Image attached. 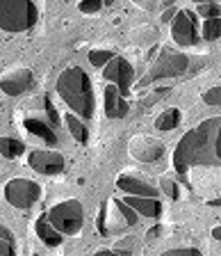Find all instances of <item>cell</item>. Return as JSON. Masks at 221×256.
Masks as SVG:
<instances>
[{"instance_id": "cell-33", "label": "cell", "mask_w": 221, "mask_h": 256, "mask_svg": "<svg viewBox=\"0 0 221 256\" xmlns=\"http://www.w3.org/2000/svg\"><path fill=\"white\" fill-rule=\"evenodd\" d=\"M212 236H215L217 240H221V226H215V229H212Z\"/></svg>"}, {"instance_id": "cell-29", "label": "cell", "mask_w": 221, "mask_h": 256, "mask_svg": "<svg viewBox=\"0 0 221 256\" xmlns=\"http://www.w3.org/2000/svg\"><path fill=\"white\" fill-rule=\"evenodd\" d=\"M167 254H201L199 247H176V250H169Z\"/></svg>"}, {"instance_id": "cell-30", "label": "cell", "mask_w": 221, "mask_h": 256, "mask_svg": "<svg viewBox=\"0 0 221 256\" xmlns=\"http://www.w3.org/2000/svg\"><path fill=\"white\" fill-rule=\"evenodd\" d=\"M0 238L7 240V242H14V236H11V231L7 229V226H2V224H0Z\"/></svg>"}, {"instance_id": "cell-22", "label": "cell", "mask_w": 221, "mask_h": 256, "mask_svg": "<svg viewBox=\"0 0 221 256\" xmlns=\"http://www.w3.org/2000/svg\"><path fill=\"white\" fill-rule=\"evenodd\" d=\"M160 190H162L167 197H171V199H178L180 197L178 183H176L171 176H162V178H160Z\"/></svg>"}, {"instance_id": "cell-26", "label": "cell", "mask_w": 221, "mask_h": 256, "mask_svg": "<svg viewBox=\"0 0 221 256\" xmlns=\"http://www.w3.org/2000/svg\"><path fill=\"white\" fill-rule=\"evenodd\" d=\"M100 5H103V0H82L80 2V12H84V14H94V12L100 10Z\"/></svg>"}, {"instance_id": "cell-17", "label": "cell", "mask_w": 221, "mask_h": 256, "mask_svg": "<svg viewBox=\"0 0 221 256\" xmlns=\"http://www.w3.org/2000/svg\"><path fill=\"white\" fill-rule=\"evenodd\" d=\"M23 126L30 130L32 135H37V138H41L43 142H48V144H55L57 142V135H55V130H53V124H46V122H41V119H25L23 122Z\"/></svg>"}, {"instance_id": "cell-6", "label": "cell", "mask_w": 221, "mask_h": 256, "mask_svg": "<svg viewBox=\"0 0 221 256\" xmlns=\"http://www.w3.org/2000/svg\"><path fill=\"white\" fill-rule=\"evenodd\" d=\"M46 218L59 234L75 236V234H80V229H82V224H84V210L78 199H66V202L55 204L48 210Z\"/></svg>"}, {"instance_id": "cell-8", "label": "cell", "mask_w": 221, "mask_h": 256, "mask_svg": "<svg viewBox=\"0 0 221 256\" xmlns=\"http://www.w3.org/2000/svg\"><path fill=\"white\" fill-rule=\"evenodd\" d=\"M171 37L176 39V44L180 46H194L199 42V21L196 14L190 10L176 12L174 21H171Z\"/></svg>"}, {"instance_id": "cell-10", "label": "cell", "mask_w": 221, "mask_h": 256, "mask_svg": "<svg viewBox=\"0 0 221 256\" xmlns=\"http://www.w3.org/2000/svg\"><path fill=\"white\" fill-rule=\"evenodd\" d=\"M128 151L139 162H155L164 156V144L151 135H135L128 144Z\"/></svg>"}, {"instance_id": "cell-18", "label": "cell", "mask_w": 221, "mask_h": 256, "mask_svg": "<svg viewBox=\"0 0 221 256\" xmlns=\"http://www.w3.org/2000/svg\"><path fill=\"white\" fill-rule=\"evenodd\" d=\"M180 117H183V114H180L178 108H169V110H164L162 114L155 119V128H158V130H174L180 124Z\"/></svg>"}, {"instance_id": "cell-20", "label": "cell", "mask_w": 221, "mask_h": 256, "mask_svg": "<svg viewBox=\"0 0 221 256\" xmlns=\"http://www.w3.org/2000/svg\"><path fill=\"white\" fill-rule=\"evenodd\" d=\"M23 151H25V144H23L21 140L0 138V156H5V158H18Z\"/></svg>"}, {"instance_id": "cell-27", "label": "cell", "mask_w": 221, "mask_h": 256, "mask_svg": "<svg viewBox=\"0 0 221 256\" xmlns=\"http://www.w3.org/2000/svg\"><path fill=\"white\" fill-rule=\"evenodd\" d=\"M43 106H46V110H48V117H50V124H53V126H57L59 117H57V110L53 108V103L48 101V98H43Z\"/></svg>"}, {"instance_id": "cell-13", "label": "cell", "mask_w": 221, "mask_h": 256, "mask_svg": "<svg viewBox=\"0 0 221 256\" xmlns=\"http://www.w3.org/2000/svg\"><path fill=\"white\" fill-rule=\"evenodd\" d=\"M116 188L123 190L126 194H142V197H158V188L148 183V178H144L142 174H135V172H123L116 178Z\"/></svg>"}, {"instance_id": "cell-34", "label": "cell", "mask_w": 221, "mask_h": 256, "mask_svg": "<svg viewBox=\"0 0 221 256\" xmlns=\"http://www.w3.org/2000/svg\"><path fill=\"white\" fill-rule=\"evenodd\" d=\"M174 5V0H164V7H171Z\"/></svg>"}, {"instance_id": "cell-11", "label": "cell", "mask_w": 221, "mask_h": 256, "mask_svg": "<svg viewBox=\"0 0 221 256\" xmlns=\"http://www.w3.org/2000/svg\"><path fill=\"white\" fill-rule=\"evenodd\" d=\"M27 165L32 167L39 174L53 176V174H62L66 162H64V156L57 151H46V149H37L27 156Z\"/></svg>"}, {"instance_id": "cell-3", "label": "cell", "mask_w": 221, "mask_h": 256, "mask_svg": "<svg viewBox=\"0 0 221 256\" xmlns=\"http://www.w3.org/2000/svg\"><path fill=\"white\" fill-rule=\"evenodd\" d=\"M135 224H137V213L123 199L112 197L98 213V231L103 236H121L128 231V226Z\"/></svg>"}, {"instance_id": "cell-7", "label": "cell", "mask_w": 221, "mask_h": 256, "mask_svg": "<svg viewBox=\"0 0 221 256\" xmlns=\"http://www.w3.org/2000/svg\"><path fill=\"white\" fill-rule=\"evenodd\" d=\"M2 194H5L9 206L25 210V208L34 206V202H39L41 188H39V183L32 181V178H11L5 186Z\"/></svg>"}, {"instance_id": "cell-4", "label": "cell", "mask_w": 221, "mask_h": 256, "mask_svg": "<svg viewBox=\"0 0 221 256\" xmlns=\"http://www.w3.org/2000/svg\"><path fill=\"white\" fill-rule=\"evenodd\" d=\"M39 18V10L32 0H0V30L25 32Z\"/></svg>"}, {"instance_id": "cell-12", "label": "cell", "mask_w": 221, "mask_h": 256, "mask_svg": "<svg viewBox=\"0 0 221 256\" xmlns=\"http://www.w3.org/2000/svg\"><path fill=\"white\" fill-rule=\"evenodd\" d=\"M32 82H34L32 71L21 66V69L7 71V74L0 78V90L5 92L7 96H21V94H25V92L30 90Z\"/></svg>"}, {"instance_id": "cell-35", "label": "cell", "mask_w": 221, "mask_h": 256, "mask_svg": "<svg viewBox=\"0 0 221 256\" xmlns=\"http://www.w3.org/2000/svg\"><path fill=\"white\" fill-rule=\"evenodd\" d=\"M192 2H196V5H199V2H210V0H192Z\"/></svg>"}, {"instance_id": "cell-1", "label": "cell", "mask_w": 221, "mask_h": 256, "mask_svg": "<svg viewBox=\"0 0 221 256\" xmlns=\"http://www.w3.org/2000/svg\"><path fill=\"white\" fill-rule=\"evenodd\" d=\"M171 165L192 199L221 208V117L187 130L176 144Z\"/></svg>"}, {"instance_id": "cell-5", "label": "cell", "mask_w": 221, "mask_h": 256, "mask_svg": "<svg viewBox=\"0 0 221 256\" xmlns=\"http://www.w3.org/2000/svg\"><path fill=\"white\" fill-rule=\"evenodd\" d=\"M187 64H190V60H187V55L180 53V50H176V48H171V46L160 48V55L155 58V62L151 64L148 74L137 82V87L142 90V87H148V85H153V82H158V80L176 78V76L185 74Z\"/></svg>"}, {"instance_id": "cell-23", "label": "cell", "mask_w": 221, "mask_h": 256, "mask_svg": "<svg viewBox=\"0 0 221 256\" xmlns=\"http://www.w3.org/2000/svg\"><path fill=\"white\" fill-rule=\"evenodd\" d=\"M196 14L203 16V18H212V16H221V7L217 5V2H199V10H196Z\"/></svg>"}, {"instance_id": "cell-25", "label": "cell", "mask_w": 221, "mask_h": 256, "mask_svg": "<svg viewBox=\"0 0 221 256\" xmlns=\"http://www.w3.org/2000/svg\"><path fill=\"white\" fill-rule=\"evenodd\" d=\"M203 103H208V106H221V87H210L208 92H203Z\"/></svg>"}, {"instance_id": "cell-31", "label": "cell", "mask_w": 221, "mask_h": 256, "mask_svg": "<svg viewBox=\"0 0 221 256\" xmlns=\"http://www.w3.org/2000/svg\"><path fill=\"white\" fill-rule=\"evenodd\" d=\"M174 16H176L174 10H167V12L162 14V21H164V23H171V21H174Z\"/></svg>"}, {"instance_id": "cell-21", "label": "cell", "mask_w": 221, "mask_h": 256, "mask_svg": "<svg viewBox=\"0 0 221 256\" xmlns=\"http://www.w3.org/2000/svg\"><path fill=\"white\" fill-rule=\"evenodd\" d=\"M201 34L206 42H215V39L221 37V16H212V18H206L203 26H201Z\"/></svg>"}, {"instance_id": "cell-16", "label": "cell", "mask_w": 221, "mask_h": 256, "mask_svg": "<svg viewBox=\"0 0 221 256\" xmlns=\"http://www.w3.org/2000/svg\"><path fill=\"white\" fill-rule=\"evenodd\" d=\"M34 229H37V236L41 238L43 245H48V247H59L62 245L64 234H59L53 224L48 222V218H39L37 224H34Z\"/></svg>"}, {"instance_id": "cell-32", "label": "cell", "mask_w": 221, "mask_h": 256, "mask_svg": "<svg viewBox=\"0 0 221 256\" xmlns=\"http://www.w3.org/2000/svg\"><path fill=\"white\" fill-rule=\"evenodd\" d=\"M160 231H162V226H155V229H151V231H148V236H146V238H155V236H158L160 234Z\"/></svg>"}, {"instance_id": "cell-28", "label": "cell", "mask_w": 221, "mask_h": 256, "mask_svg": "<svg viewBox=\"0 0 221 256\" xmlns=\"http://www.w3.org/2000/svg\"><path fill=\"white\" fill-rule=\"evenodd\" d=\"M14 252H16L14 242H7V240L0 238V256H9V254H14Z\"/></svg>"}, {"instance_id": "cell-15", "label": "cell", "mask_w": 221, "mask_h": 256, "mask_svg": "<svg viewBox=\"0 0 221 256\" xmlns=\"http://www.w3.org/2000/svg\"><path fill=\"white\" fill-rule=\"evenodd\" d=\"M123 202L128 206L135 208L137 215H144V218H160L162 215V202L158 197H142V194H128Z\"/></svg>"}, {"instance_id": "cell-36", "label": "cell", "mask_w": 221, "mask_h": 256, "mask_svg": "<svg viewBox=\"0 0 221 256\" xmlns=\"http://www.w3.org/2000/svg\"><path fill=\"white\" fill-rule=\"evenodd\" d=\"M112 2H114V0H103V5H112Z\"/></svg>"}, {"instance_id": "cell-24", "label": "cell", "mask_w": 221, "mask_h": 256, "mask_svg": "<svg viewBox=\"0 0 221 256\" xmlns=\"http://www.w3.org/2000/svg\"><path fill=\"white\" fill-rule=\"evenodd\" d=\"M112 55L114 53H110V50H100V48H96V50H91L89 53V62L94 64V66H100V69H103V66L110 62Z\"/></svg>"}, {"instance_id": "cell-14", "label": "cell", "mask_w": 221, "mask_h": 256, "mask_svg": "<svg viewBox=\"0 0 221 256\" xmlns=\"http://www.w3.org/2000/svg\"><path fill=\"white\" fill-rule=\"evenodd\" d=\"M103 98H105V114L110 119H121L128 114V110H130V106H128V101L123 98L121 90L116 85H107L105 92H103Z\"/></svg>"}, {"instance_id": "cell-9", "label": "cell", "mask_w": 221, "mask_h": 256, "mask_svg": "<svg viewBox=\"0 0 221 256\" xmlns=\"http://www.w3.org/2000/svg\"><path fill=\"white\" fill-rule=\"evenodd\" d=\"M103 78L119 87L121 94H128L132 87V80H135V69H132V64L128 62V60L112 55L110 62L103 66Z\"/></svg>"}, {"instance_id": "cell-19", "label": "cell", "mask_w": 221, "mask_h": 256, "mask_svg": "<svg viewBox=\"0 0 221 256\" xmlns=\"http://www.w3.org/2000/svg\"><path fill=\"white\" fill-rule=\"evenodd\" d=\"M66 126H69V133L73 135L78 142H87V140H89V130H87V126L82 124V117H78L75 112L66 114Z\"/></svg>"}, {"instance_id": "cell-2", "label": "cell", "mask_w": 221, "mask_h": 256, "mask_svg": "<svg viewBox=\"0 0 221 256\" xmlns=\"http://www.w3.org/2000/svg\"><path fill=\"white\" fill-rule=\"evenodd\" d=\"M59 98L71 108V112H75L82 119L94 117V90H91V80L84 74V69L80 66H69L59 74L57 82H55Z\"/></svg>"}]
</instances>
